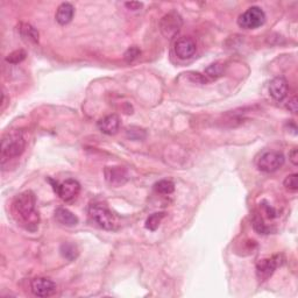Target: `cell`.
Wrapping results in <instances>:
<instances>
[{
	"label": "cell",
	"mask_w": 298,
	"mask_h": 298,
	"mask_svg": "<svg viewBox=\"0 0 298 298\" xmlns=\"http://www.w3.org/2000/svg\"><path fill=\"white\" fill-rule=\"evenodd\" d=\"M35 194L30 190L19 193L13 200L14 213L20 218V220L28 224V227L30 225H39V213L35 211Z\"/></svg>",
	"instance_id": "cell-1"
},
{
	"label": "cell",
	"mask_w": 298,
	"mask_h": 298,
	"mask_svg": "<svg viewBox=\"0 0 298 298\" xmlns=\"http://www.w3.org/2000/svg\"><path fill=\"white\" fill-rule=\"evenodd\" d=\"M26 148V140L23 132L19 130H12L7 132L1 140V159L2 164L5 160L19 158Z\"/></svg>",
	"instance_id": "cell-2"
},
{
	"label": "cell",
	"mask_w": 298,
	"mask_h": 298,
	"mask_svg": "<svg viewBox=\"0 0 298 298\" xmlns=\"http://www.w3.org/2000/svg\"><path fill=\"white\" fill-rule=\"evenodd\" d=\"M89 215L91 219L99 227L104 228V230L113 231L117 228V219H115L114 215L103 204H91L89 208Z\"/></svg>",
	"instance_id": "cell-3"
},
{
	"label": "cell",
	"mask_w": 298,
	"mask_h": 298,
	"mask_svg": "<svg viewBox=\"0 0 298 298\" xmlns=\"http://www.w3.org/2000/svg\"><path fill=\"white\" fill-rule=\"evenodd\" d=\"M266 23V14L258 6H252L238 19V25L244 29H255Z\"/></svg>",
	"instance_id": "cell-4"
},
{
	"label": "cell",
	"mask_w": 298,
	"mask_h": 298,
	"mask_svg": "<svg viewBox=\"0 0 298 298\" xmlns=\"http://www.w3.org/2000/svg\"><path fill=\"white\" fill-rule=\"evenodd\" d=\"M285 162L284 155L280 152H266L263 153L260 159L258 160V168L260 171L267 172V174H271V172L277 171L278 169L283 167Z\"/></svg>",
	"instance_id": "cell-5"
},
{
	"label": "cell",
	"mask_w": 298,
	"mask_h": 298,
	"mask_svg": "<svg viewBox=\"0 0 298 298\" xmlns=\"http://www.w3.org/2000/svg\"><path fill=\"white\" fill-rule=\"evenodd\" d=\"M182 25H183V20H182L181 15L177 12H170L161 19L160 29H161L163 36L167 39H172L181 30Z\"/></svg>",
	"instance_id": "cell-6"
},
{
	"label": "cell",
	"mask_w": 298,
	"mask_h": 298,
	"mask_svg": "<svg viewBox=\"0 0 298 298\" xmlns=\"http://www.w3.org/2000/svg\"><path fill=\"white\" fill-rule=\"evenodd\" d=\"M55 192H57L63 202L65 203H71L77 198L78 194L81 192V184L78 183L76 180L73 178H69L62 182L61 184L56 183V187L54 188Z\"/></svg>",
	"instance_id": "cell-7"
},
{
	"label": "cell",
	"mask_w": 298,
	"mask_h": 298,
	"mask_svg": "<svg viewBox=\"0 0 298 298\" xmlns=\"http://www.w3.org/2000/svg\"><path fill=\"white\" fill-rule=\"evenodd\" d=\"M32 293L37 297H49L55 294L56 284L46 277H36L30 283Z\"/></svg>",
	"instance_id": "cell-8"
},
{
	"label": "cell",
	"mask_w": 298,
	"mask_h": 298,
	"mask_svg": "<svg viewBox=\"0 0 298 298\" xmlns=\"http://www.w3.org/2000/svg\"><path fill=\"white\" fill-rule=\"evenodd\" d=\"M175 54L181 59H189L192 57L197 50L196 42L191 37H181L175 43Z\"/></svg>",
	"instance_id": "cell-9"
},
{
	"label": "cell",
	"mask_w": 298,
	"mask_h": 298,
	"mask_svg": "<svg viewBox=\"0 0 298 298\" xmlns=\"http://www.w3.org/2000/svg\"><path fill=\"white\" fill-rule=\"evenodd\" d=\"M278 256L269 259H262L256 263V276L260 282H265L274 274L275 269L278 266Z\"/></svg>",
	"instance_id": "cell-10"
},
{
	"label": "cell",
	"mask_w": 298,
	"mask_h": 298,
	"mask_svg": "<svg viewBox=\"0 0 298 298\" xmlns=\"http://www.w3.org/2000/svg\"><path fill=\"white\" fill-rule=\"evenodd\" d=\"M105 178L112 186H122L128 180L127 170L124 167H106L104 170Z\"/></svg>",
	"instance_id": "cell-11"
},
{
	"label": "cell",
	"mask_w": 298,
	"mask_h": 298,
	"mask_svg": "<svg viewBox=\"0 0 298 298\" xmlns=\"http://www.w3.org/2000/svg\"><path fill=\"white\" fill-rule=\"evenodd\" d=\"M119 127H120V119L117 114L106 115L98 121V128L102 133L106 135H114L118 133Z\"/></svg>",
	"instance_id": "cell-12"
},
{
	"label": "cell",
	"mask_w": 298,
	"mask_h": 298,
	"mask_svg": "<svg viewBox=\"0 0 298 298\" xmlns=\"http://www.w3.org/2000/svg\"><path fill=\"white\" fill-rule=\"evenodd\" d=\"M269 93L277 102L285 98L288 93V81L284 77H275L269 84Z\"/></svg>",
	"instance_id": "cell-13"
},
{
	"label": "cell",
	"mask_w": 298,
	"mask_h": 298,
	"mask_svg": "<svg viewBox=\"0 0 298 298\" xmlns=\"http://www.w3.org/2000/svg\"><path fill=\"white\" fill-rule=\"evenodd\" d=\"M74 13H75L74 6L71 5L70 2H63V4L58 6L57 11H56L55 19L59 25L64 26V25H68L71 20H73Z\"/></svg>",
	"instance_id": "cell-14"
},
{
	"label": "cell",
	"mask_w": 298,
	"mask_h": 298,
	"mask_svg": "<svg viewBox=\"0 0 298 298\" xmlns=\"http://www.w3.org/2000/svg\"><path fill=\"white\" fill-rule=\"evenodd\" d=\"M55 218L58 222L65 226H76L78 224L77 216H75L73 212L69 211L68 209L58 208L55 211Z\"/></svg>",
	"instance_id": "cell-15"
},
{
	"label": "cell",
	"mask_w": 298,
	"mask_h": 298,
	"mask_svg": "<svg viewBox=\"0 0 298 298\" xmlns=\"http://www.w3.org/2000/svg\"><path fill=\"white\" fill-rule=\"evenodd\" d=\"M19 32H20L21 36L24 39H26L27 41H30V42L37 43L39 42V32L35 27H33L32 25L29 24H20L19 26Z\"/></svg>",
	"instance_id": "cell-16"
},
{
	"label": "cell",
	"mask_w": 298,
	"mask_h": 298,
	"mask_svg": "<svg viewBox=\"0 0 298 298\" xmlns=\"http://www.w3.org/2000/svg\"><path fill=\"white\" fill-rule=\"evenodd\" d=\"M224 74V65L219 62H216V63L210 64L208 68L205 69V77L210 78V80H218L219 77L222 76Z\"/></svg>",
	"instance_id": "cell-17"
},
{
	"label": "cell",
	"mask_w": 298,
	"mask_h": 298,
	"mask_svg": "<svg viewBox=\"0 0 298 298\" xmlns=\"http://www.w3.org/2000/svg\"><path fill=\"white\" fill-rule=\"evenodd\" d=\"M165 213L164 212H158L150 215L146 220V228L149 231H156L159 228L160 224H161L162 219L164 218Z\"/></svg>",
	"instance_id": "cell-18"
},
{
	"label": "cell",
	"mask_w": 298,
	"mask_h": 298,
	"mask_svg": "<svg viewBox=\"0 0 298 298\" xmlns=\"http://www.w3.org/2000/svg\"><path fill=\"white\" fill-rule=\"evenodd\" d=\"M154 189H155L156 192L161 194H170L175 191V184L169 180H162L155 183Z\"/></svg>",
	"instance_id": "cell-19"
},
{
	"label": "cell",
	"mask_w": 298,
	"mask_h": 298,
	"mask_svg": "<svg viewBox=\"0 0 298 298\" xmlns=\"http://www.w3.org/2000/svg\"><path fill=\"white\" fill-rule=\"evenodd\" d=\"M61 253L65 259L70 260V261H73L74 259H76L77 255H78L76 246H75V244H62Z\"/></svg>",
	"instance_id": "cell-20"
},
{
	"label": "cell",
	"mask_w": 298,
	"mask_h": 298,
	"mask_svg": "<svg viewBox=\"0 0 298 298\" xmlns=\"http://www.w3.org/2000/svg\"><path fill=\"white\" fill-rule=\"evenodd\" d=\"M26 52L23 49H19V50H15V52L11 53L7 57H6V62H8V63L11 64H19L20 62H23L25 58H26Z\"/></svg>",
	"instance_id": "cell-21"
},
{
	"label": "cell",
	"mask_w": 298,
	"mask_h": 298,
	"mask_svg": "<svg viewBox=\"0 0 298 298\" xmlns=\"http://www.w3.org/2000/svg\"><path fill=\"white\" fill-rule=\"evenodd\" d=\"M253 227L256 232H259L260 234H267L269 232V228L267 227L263 222V219L259 213H255L253 217Z\"/></svg>",
	"instance_id": "cell-22"
},
{
	"label": "cell",
	"mask_w": 298,
	"mask_h": 298,
	"mask_svg": "<svg viewBox=\"0 0 298 298\" xmlns=\"http://www.w3.org/2000/svg\"><path fill=\"white\" fill-rule=\"evenodd\" d=\"M297 174H291L289 176L285 177L284 180V187L285 189H288L289 191H293V192H296L298 189V182H297Z\"/></svg>",
	"instance_id": "cell-23"
},
{
	"label": "cell",
	"mask_w": 298,
	"mask_h": 298,
	"mask_svg": "<svg viewBox=\"0 0 298 298\" xmlns=\"http://www.w3.org/2000/svg\"><path fill=\"white\" fill-rule=\"evenodd\" d=\"M127 136L130 137L131 140H135V141H140L143 140L146 137V133L145 131L141 130V128L137 127H132L127 131Z\"/></svg>",
	"instance_id": "cell-24"
},
{
	"label": "cell",
	"mask_w": 298,
	"mask_h": 298,
	"mask_svg": "<svg viewBox=\"0 0 298 298\" xmlns=\"http://www.w3.org/2000/svg\"><path fill=\"white\" fill-rule=\"evenodd\" d=\"M140 54H141V50L137 48V47L133 46V47H131V48L127 49V52L125 53L124 57L127 62H133L134 59H136L137 57H139Z\"/></svg>",
	"instance_id": "cell-25"
},
{
	"label": "cell",
	"mask_w": 298,
	"mask_h": 298,
	"mask_svg": "<svg viewBox=\"0 0 298 298\" xmlns=\"http://www.w3.org/2000/svg\"><path fill=\"white\" fill-rule=\"evenodd\" d=\"M189 75H190V78L192 80V81H196V83H198V84L208 83V80H206V77L203 76L202 74L192 73V74H189Z\"/></svg>",
	"instance_id": "cell-26"
},
{
	"label": "cell",
	"mask_w": 298,
	"mask_h": 298,
	"mask_svg": "<svg viewBox=\"0 0 298 298\" xmlns=\"http://www.w3.org/2000/svg\"><path fill=\"white\" fill-rule=\"evenodd\" d=\"M263 204H265V205H262V208L265 209L266 215L268 216L269 218H275V217H277V212H276V210H275L274 208H272V206L269 205V204H267L266 202H263Z\"/></svg>",
	"instance_id": "cell-27"
},
{
	"label": "cell",
	"mask_w": 298,
	"mask_h": 298,
	"mask_svg": "<svg viewBox=\"0 0 298 298\" xmlns=\"http://www.w3.org/2000/svg\"><path fill=\"white\" fill-rule=\"evenodd\" d=\"M287 108L293 113L297 112V98H296V97H293V98H291L289 102H288Z\"/></svg>",
	"instance_id": "cell-28"
},
{
	"label": "cell",
	"mask_w": 298,
	"mask_h": 298,
	"mask_svg": "<svg viewBox=\"0 0 298 298\" xmlns=\"http://www.w3.org/2000/svg\"><path fill=\"white\" fill-rule=\"evenodd\" d=\"M289 158H290V161L293 162L294 165H297L298 164V150L296 147L295 148H293V150L289 153Z\"/></svg>",
	"instance_id": "cell-29"
},
{
	"label": "cell",
	"mask_w": 298,
	"mask_h": 298,
	"mask_svg": "<svg viewBox=\"0 0 298 298\" xmlns=\"http://www.w3.org/2000/svg\"><path fill=\"white\" fill-rule=\"evenodd\" d=\"M125 6L128 9H131V11H137V9H140L142 7V4L141 2H136V1H131V2H126Z\"/></svg>",
	"instance_id": "cell-30"
}]
</instances>
